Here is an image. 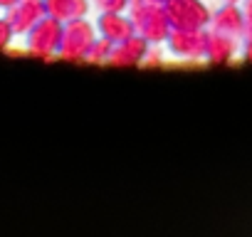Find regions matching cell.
I'll return each mask as SVG.
<instances>
[{
	"label": "cell",
	"instance_id": "obj_1",
	"mask_svg": "<svg viewBox=\"0 0 252 237\" xmlns=\"http://www.w3.org/2000/svg\"><path fill=\"white\" fill-rule=\"evenodd\" d=\"M8 37V30H5V25L3 23H0V45H3V40Z\"/></svg>",
	"mask_w": 252,
	"mask_h": 237
}]
</instances>
